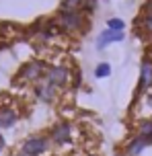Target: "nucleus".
Wrapping results in <instances>:
<instances>
[{
    "label": "nucleus",
    "instance_id": "obj_10",
    "mask_svg": "<svg viewBox=\"0 0 152 156\" xmlns=\"http://www.w3.org/2000/svg\"><path fill=\"white\" fill-rule=\"evenodd\" d=\"M146 146H148V142H146L144 138L136 136V138H134V140H132L128 146H125V154H128V156H138L142 150L146 148Z\"/></svg>",
    "mask_w": 152,
    "mask_h": 156
},
{
    "label": "nucleus",
    "instance_id": "obj_8",
    "mask_svg": "<svg viewBox=\"0 0 152 156\" xmlns=\"http://www.w3.org/2000/svg\"><path fill=\"white\" fill-rule=\"evenodd\" d=\"M16 121H19V113H16L15 109H10V107H2V109H0V127H2V129L12 127Z\"/></svg>",
    "mask_w": 152,
    "mask_h": 156
},
{
    "label": "nucleus",
    "instance_id": "obj_1",
    "mask_svg": "<svg viewBox=\"0 0 152 156\" xmlns=\"http://www.w3.org/2000/svg\"><path fill=\"white\" fill-rule=\"evenodd\" d=\"M49 138L45 136H29L21 144V154L23 156H43L49 150Z\"/></svg>",
    "mask_w": 152,
    "mask_h": 156
},
{
    "label": "nucleus",
    "instance_id": "obj_2",
    "mask_svg": "<svg viewBox=\"0 0 152 156\" xmlns=\"http://www.w3.org/2000/svg\"><path fill=\"white\" fill-rule=\"evenodd\" d=\"M82 23H84V16H82L80 10H60V15L56 19V25L68 33L78 31L82 27Z\"/></svg>",
    "mask_w": 152,
    "mask_h": 156
},
{
    "label": "nucleus",
    "instance_id": "obj_4",
    "mask_svg": "<svg viewBox=\"0 0 152 156\" xmlns=\"http://www.w3.org/2000/svg\"><path fill=\"white\" fill-rule=\"evenodd\" d=\"M49 140L54 142L56 146H66L68 142L72 140V125L68 123V121H60L51 127V132H49Z\"/></svg>",
    "mask_w": 152,
    "mask_h": 156
},
{
    "label": "nucleus",
    "instance_id": "obj_13",
    "mask_svg": "<svg viewBox=\"0 0 152 156\" xmlns=\"http://www.w3.org/2000/svg\"><path fill=\"white\" fill-rule=\"evenodd\" d=\"M109 74H111V66H109L107 62H103V64H99V66H97V70H95V76L97 78H107Z\"/></svg>",
    "mask_w": 152,
    "mask_h": 156
},
{
    "label": "nucleus",
    "instance_id": "obj_11",
    "mask_svg": "<svg viewBox=\"0 0 152 156\" xmlns=\"http://www.w3.org/2000/svg\"><path fill=\"white\" fill-rule=\"evenodd\" d=\"M138 136L144 138L148 144H152V121H150V119L140 121V125H138Z\"/></svg>",
    "mask_w": 152,
    "mask_h": 156
},
{
    "label": "nucleus",
    "instance_id": "obj_14",
    "mask_svg": "<svg viewBox=\"0 0 152 156\" xmlns=\"http://www.w3.org/2000/svg\"><path fill=\"white\" fill-rule=\"evenodd\" d=\"M107 25H109L111 31H123V21H121V19H109Z\"/></svg>",
    "mask_w": 152,
    "mask_h": 156
},
{
    "label": "nucleus",
    "instance_id": "obj_15",
    "mask_svg": "<svg viewBox=\"0 0 152 156\" xmlns=\"http://www.w3.org/2000/svg\"><path fill=\"white\" fill-rule=\"evenodd\" d=\"M4 148H6V142H4V138H2V133H0V154L4 152Z\"/></svg>",
    "mask_w": 152,
    "mask_h": 156
},
{
    "label": "nucleus",
    "instance_id": "obj_6",
    "mask_svg": "<svg viewBox=\"0 0 152 156\" xmlns=\"http://www.w3.org/2000/svg\"><path fill=\"white\" fill-rule=\"evenodd\" d=\"M56 88L58 86H54L48 78L45 80H39V82H35V97L43 103H51L56 99Z\"/></svg>",
    "mask_w": 152,
    "mask_h": 156
},
{
    "label": "nucleus",
    "instance_id": "obj_3",
    "mask_svg": "<svg viewBox=\"0 0 152 156\" xmlns=\"http://www.w3.org/2000/svg\"><path fill=\"white\" fill-rule=\"evenodd\" d=\"M48 72V66L41 62V60H33V62L25 64L21 72H19V78L21 80H27V82H39L41 76H45Z\"/></svg>",
    "mask_w": 152,
    "mask_h": 156
},
{
    "label": "nucleus",
    "instance_id": "obj_5",
    "mask_svg": "<svg viewBox=\"0 0 152 156\" xmlns=\"http://www.w3.org/2000/svg\"><path fill=\"white\" fill-rule=\"evenodd\" d=\"M45 78L54 86H66L70 82V68L66 66H49L45 72Z\"/></svg>",
    "mask_w": 152,
    "mask_h": 156
},
{
    "label": "nucleus",
    "instance_id": "obj_9",
    "mask_svg": "<svg viewBox=\"0 0 152 156\" xmlns=\"http://www.w3.org/2000/svg\"><path fill=\"white\" fill-rule=\"evenodd\" d=\"M121 39H123V33L121 31H111V29H107V31H103L101 35H99V39H97V47L103 49V47H107L109 43H113V41H121Z\"/></svg>",
    "mask_w": 152,
    "mask_h": 156
},
{
    "label": "nucleus",
    "instance_id": "obj_7",
    "mask_svg": "<svg viewBox=\"0 0 152 156\" xmlns=\"http://www.w3.org/2000/svg\"><path fill=\"white\" fill-rule=\"evenodd\" d=\"M152 86V62L150 60H144L142 62V68H140V93L146 90V88H150Z\"/></svg>",
    "mask_w": 152,
    "mask_h": 156
},
{
    "label": "nucleus",
    "instance_id": "obj_12",
    "mask_svg": "<svg viewBox=\"0 0 152 156\" xmlns=\"http://www.w3.org/2000/svg\"><path fill=\"white\" fill-rule=\"evenodd\" d=\"M140 29L146 35H152V8H148L144 15L140 16Z\"/></svg>",
    "mask_w": 152,
    "mask_h": 156
}]
</instances>
